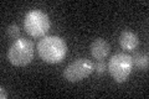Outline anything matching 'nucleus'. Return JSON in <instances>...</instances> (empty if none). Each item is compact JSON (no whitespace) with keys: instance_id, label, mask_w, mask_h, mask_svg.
<instances>
[{"instance_id":"f257e3e1","label":"nucleus","mask_w":149,"mask_h":99,"mask_svg":"<svg viewBox=\"0 0 149 99\" xmlns=\"http://www.w3.org/2000/svg\"><path fill=\"white\" fill-rule=\"evenodd\" d=\"M36 48L40 58L51 64L61 62L67 53L66 41L58 36H45L39 41Z\"/></svg>"},{"instance_id":"f03ea898","label":"nucleus","mask_w":149,"mask_h":99,"mask_svg":"<svg viewBox=\"0 0 149 99\" xmlns=\"http://www.w3.org/2000/svg\"><path fill=\"white\" fill-rule=\"evenodd\" d=\"M35 45L31 40L20 39L15 40L11 44L10 48L8 50V60L13 66L16 67H24L27 66L34 60Z\"/></svg>"},{"instance_id":"7ed1b4c3","label":"nucleus","mask_w":149,"mask_h":99,"mask_svg":"<svg viewBox=\"0 0 149 99\" xmlns=\"http://www.w3.org/2000/svg\"><path fill=\"white\" fill-rule=\"evenodd\" d=\"M50 17L41 10H30L24 19L25 31L31 37H42L50 30Z\"/></svg>"},{"instance_id":"20e7f679","label":"nucleus","mask_w":149,"mask_h":99,"mask_svg":"<svg viewBox=\"0 0 149 99\" xmlns=\"http://www.w3.org/2000/svg\"><path fill=\"white\" fill-rule=\"evenodd\" d=\"M107 69L109 71L112 78L117 83L125 82L133 69L132 56H129L124 52L113 55L108 62V68Z\"/></svg>"},{"instance_id":"39448f33","label":"nucleus","mask_w":149,"mask_h":99,"mask_svg":"<svg viewBox=\"0 0 149 99\" xmlns=\"http://www.w3.org/2000/svg\"><path fill=\"white\" fill-rule=\"evenodd\" d=\"M95 71V64L88 58H77L67 64L63 71V77L66 81L76 83L83 81Z\"/></svg>"},{"instance_id":"423d86ee","label":"nucleus","mask_w":149,"mask_h":99,"mask_svg":"<svg viewBox=\"0 0 149 99\" xmlns=\"http://www.w3.org/2000/svg\"><path fill=\"white\" fill-rule=\"evenodd\" d=\"M90 50H91V55H92L93 58L102 61L109 55L111 46L104 39L98 37V39H95L92 41V44L90 46Z\"/></svg>"},{"instance_id":"0eeeda50","label":"nucleus","mask_w":149,"mask_h":99,"mask_svg":"<svg viewBox=\"0 0 149 99\" xmlns=\"http://www.w3.org/2000/svg\"><path fill=\"white\" fill-rule=\"evenodd\" d=\"M119 45L124 51H134L139 45V39L133 31L124 30L119 35Z\"/></svg>"},{"instance_id":"6e6552de","label":"nucleus","mask_w":149,"mask_h":99,"mask_svg":"<svg viewBox=\"0 0 149 99\" xmlns=\"http://www.w3.org/2000/svg\"><path fill=\"white\" fill-rule=\"evenodd\" d=\"M132 61L133 64L136 66L138 69L142 71H147L148 66H149V60H148V55L144 52H136L132 56Z\"/></svg>"},{"instance_id":"1a4fd4ad","label":"nucleus","mask_w":149,"mask_h":99,"mask_svg":"<svg viewBox=\"0 0 149 99\" xmlns=\"http://www.w3.org/2000/svg\"><path fill=\"white\" fill-rule=\"evenodd\" d=\"M6 34L13 40L20 39V29H19V26L15 25V24H11V25H9L6 27Z\"/></svg>"},{"instance_id":"9d476101","label":"nucleus","mask_w":149,"mask_h":99,"mask_svg":"<svg viewBox=\"0 0 149 99\" xmlns=\"http://www.w3.org/2000/svg\"><path fill=\"white\" fill-rule=\"evenodd\" d=\"M107 68H108V64H107L103 60L102 61H98L96 64H95V71H96V73L97 74H103Z\"/></svg>"},{"instance_id":"9b49d317","label":"nucleus","mask_w":149,"mask_h":99,"mask_svg":"<svg viewBox=\"0 0 149 99\" xmlns=\"http://www.w3.org/2000/svg\"><path fill=\"white\" fill-rule=\"evenodd\" d=\"M0 98L1 99H6L8 98V93H6V91H5V88L4 87L0 88Z\"/></svg>"}]
</instances>
